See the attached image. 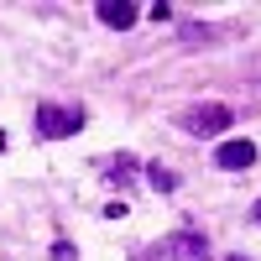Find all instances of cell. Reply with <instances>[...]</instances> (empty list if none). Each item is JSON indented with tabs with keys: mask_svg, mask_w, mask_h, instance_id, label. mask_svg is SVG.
<instances>
[{
	"mask_svg": "<svg viewBox=\"0 0 261 261\" xmlns=\"http://www.w3.org/2000/svg\"><path fill=\"white\" fill-rule=\"evenodd\" d=\"M225 261H251V256H225Z\"/></svg>",
	"mask_w": 261,
	"mask_h": 261,
	"instance_id": "obj_10",
	"label": "cell"
},
{
	"mask_svg": "<svg viewBox=\"0 0 261 261\" xmlns=\"http://www.w3.org/2000/svg\"><path fill=\"white\" fill-rule=\"evenodd\" d=\"M251 162H256L251 141H220V151H214V167H225V172H246Z\"/></svg>",
	"mask_w": 261,
	"mask_h": 261,
	"instance_id": "obj_4",
	"label": "cell"
},
{
	"mask_svg": "<svg viewBox=\"0 0 261 261\" xmlns=\"http://www.w3.org/2000/svg\"><path fill=\"white\" fill-rule=\"evenodd\" d=\"M53 261H73V246H68V241H58V246H53Z\"/></svg>",
	"mask_w": 261,
	"mask_h": 261,
	"instance_id": "obj_8",
	"label": "cell"
},
{
	"mask_svg": "<svg viewBox=\"0 0 261 261\" xmlns=\"http://www.w3.org/2000/svg\"><path fill=\"white\" fill-rule=\"evenodd\" d=\"M130 172H136V157H120V162H110V178H115V183H125Z\"/></svg>",
	"mask_w": 261,
	"mask_h": 261,
	"instance_id": "obj_7",
	"label": "cell"
},
{
	"mask_svg": "<svg viewBox=\"0 0 261 261\" xmlns=\"http://www.w3.org/2000/svg\"><path fill=\"white\" fill-rule=\"evenodd\" d=\"M178 125L188 130V136H220V130L225 125H235V110H230V105H188V110L178 115Z\"/></svg>",
	"mask_w": 261,
	"mask_h": 261,
	"instance_id": "obj_1",
	"label": "cell"
},
{
	"mask_svg": "<svg viewBox=\"0 0 261 261\" xmlns=\"http://www.w3.org/2000/svg\"><path fill=\"white\" fill-rule=\"evenodd\" d=\"M0 151H6V130H0Z\"/></svg>",
	"mask_w": 261,
	"mask_h": 261,
	"instance_id": "obj_11",
	"label": "cell"
},
{
	"mask_svg": "<svg viewBox=\"0 0 261 261\" xmlns=\"http://www.w3.org/2000/svg\"><path fill=\"white\" fill-rule=\"evenodd\" d=\"M162 261H209V241L204 235H193V230H178V235H167V241L157 246Z\"/></svg>",
	"mask_w": 261,
	"mask_h": 261,
	"instance_id": "obj_3",
	"label": "cell"
},
{
	"mask_svg": "<svg viewBox=\"0 0 261 261\" xmlns=\"http://www.w3.org/2000/svg\"><path fill=\"white\" fill-rule=\"evenodd\" d=\"M37 136H47V141H63V136H79V125H84V110H68V105H37Z\"/></svg>",
	"mask_w": 261,
	"mask_h": 261,
	"instance_id": "obj_2",
	"label": "cell"
},
{
	"mask_svg": "<svg viewBox=\"0 0 261 261\" xmlns=\"http://www.w3.org/2000/svg\"><path fill=\"white\" fill-rule=\"evenodd\" d=\"M99 21L125 32V27H136V6H130V0H99Z\"/></svg>",
	"mask_w": 261,
	"mask_h": 261,
	"instance_id": "obj_5",
	"label": "cell"
},
{
	"mask_svg": "<svg viewBox=\"0 0 261 261\" xmlns=\"http://www.w3.org/2000/svg\"><path fill=\"white\" fill-rule=\"evenodd\" d=\"M146 183L157 188V193H172V188H178V172H167L162 162H151V167H146Z\"/></svg>",
	"mask_w": 261,
	"mask_h": 261,
	"instance_id": "obj_6",
	"label": "cell"
},
{
	"mask_svg": "<svg viewBox=\"0 0 261 261\" xmlns=\"http://www.w3.org/2000/svg\"><path fill=\"white\" fill-rule=\"evenodd\" d=\"M251 220H256V225H261V199H256V209H251Z\"/></svg>",
	"mask_w": 261,
	"mask_h": 261,
	"instance_id": "obj_9",
	"label": "cell"
}]
</instances>
